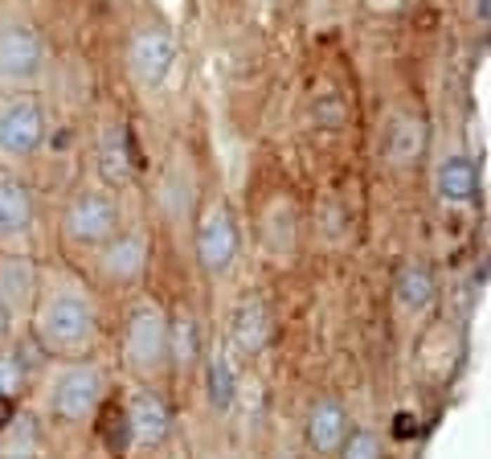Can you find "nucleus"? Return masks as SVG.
I'll return each instance as SVG.
<instances>
[{
    "label": "nucleus",
    "mask_w": 491,
    "mask_h": 459,
    "mask_svg": "<svg viewBox=\"0 0 491 459\" xmlns=\"http://www.w3.org/2000/svg\"><path fill=\"white\" fill-rule=\"evenodd\" d=\"M164 340H168V328H164L160 312H136L131 320V328H127V357L143 369H152V365H160L164 357Z\"/></svg>",
    "instance_id": "nucleus-8"
},
{
    "label": "nucleus",
    "mask_w": 491,
    "mask_h": 459,
    "mask_svg": "<svg viewBox=\"0 0 491 459\" xmlns=\"http://www.w3.org/2000/svg\"><path fill=\"white\" fill-rule=\"evenodd\" d=\"M115 205L107 201V197H78L70 205V214H66V230H70V238H82V242H103L111 230H115Z\"/></svg>",
    "instance_id": "nucleus-6"
},
{
    "label": "nucleus",
    "mask_w": 491,
    "mask_h": 459,
    "mask_svg": "<svg viewBox=\"0 0 491 459\" xmlns=\"http://www.w3.org/2000/svg\"><path fill=\"white\" fill-rule=\"evenodd\" d=\"M41 70V37L33 29H4L0 33V78L29 82Z\"/></svg>",
    "instance_id": "nucleus-4"
},
{
    "label": "nucleus",
    "mask_w": 491,
    "mask_h": 459,
    "mask_svg": "<svg viewBox=\"0 0 491 459\" xmlns=\"http://www.w3.org/2000/svg\"><path fill=\"white\" fill-rule=\"evenodd\" d=\"M237 250V234H234V221L225 218L221 209H213L205 214L201 221V230H197V254H201V263L209 266V271H221V266H230Z\"/></svg>",
    "instance_id": "nucleus-7"
},
{
    "label": "nucleus",
    "mask_w": 491,
    "mask_h": 459,
    "mask_svg": "<svg viewBox=\"0 0 491 459\" xmlns=\"http://www.w3.org/2000/svg\"><path fill=\"white\" fill-rule=\"evenodd\" d=\"M41 136H46V123L33 103H8L0 111V152L4 156H29L41 144Z\"/></svg>",
    "instance_id": "nucleus-2"
},
{
    "label": "nucleus",
    "mask_w": 491,
    "mask_h": 459,
    "mask_svg": "<svg viewBox=\"0 0 491 459\" xmlns=\"http://www.w3.org/2000/svg\"><path fill=\"white\" fill-rule=\"evenodd\" d=\"M270 337V312L262 299H246L237 308V320H234V340L246 349V353H258Z\"/></svg>",
    "instance_id": "nucleus-11"
},
{
    "label": "nucleus",
    "mask_w": 491,
    "mask_h": 459,
    "mask_svg": "<svg viewBox=\"0 0 491 459\" xmlns=\"http://www.w3.org/2000/svg\"><path fill=\"white\" fill-rule=\"evenodd\" d=\"M475 185H479V172L467 156H450L443 169H438V197L450 201V205H463L475 197Z\"/></svg>",
    "instance_id": "nucleus-10"
},
{
    "label": "nucleus",
    "mask_w": 491,
    "mask_h": 459,
    "mask_svg": "<svg viewBox=\"0 0 491 459\" xmlns=\"http://www.w3.org/2000/svg\"><path fill=\"white\" fill-rule=\"evenodd\" d=\"M344 459H381V443H377L373 431H356L344 443Z\"/></svg>",
    "instance_id": "nucleus-20"
},
{
    "label": "nucleus",
    "mask_w": 491,
    "mask_h": 459,
    "mask_svg": "<svg viewBox=\"0 0 491 459\" xmlns=\"http://www.w3.org/2000/svg\"><path fill=\"white\" fill-rule=\"evenodd\" d=\"M172 58H176V46H172V37L164 29H143V33H136V41H131V70H136V78H140L143 86L164 82L168 70H172Z\"/></svg>",
    "instance_id": "nucleus-3"
},
{
    "label": "nucleus",
    "mask_w": 491,
    "mask_h": 459,
    "mask_svg": "<svg viewBox=\"0 0 491 459\" xmlns=\"http://www.w3.org/2000/svg\"><path fill=\"white\" fill-rule=\"evenodd\" d=\"M475 17H479V21H487V17H491V4H487V0H475Z\"/></svg>",
    "instance_id": "nucleus-23"
},
{
    "label": "nucleus",
    "mask_w": 491,
    "mask_h": 459,
    "mask_svg": "<svg viewBox=\"0 0 491 459\" xmlns=\"http://www.w3.org/2000/svg\"><path fill=\"white\" fill-rule=\"evenodd\" d=\"M307 439L315 451H336L340 439H344V410L336 402H320L311 410V422H307Z\"/></svg>",
    "instance_id": "nucleus-12"
},
{
    "label": "nucleus",
    "mask_w": 491,
    "mask_h": 459,
    "mask_svg": "<svg viewBox=\"0 0 491 459\" xmlns=\"http://www.w3.org/2000/svg\"><path fill=\"white\" fill-rule=\"evenodd\" d=\"M41 337L49 344H58V349H74V344H82V340H91V328H94V312L91 304L82 299V295H53L46 308H41Z\"/></svg>",
    "instance_id": "nucleus-1"
},
{
    "label": "nucleus",
    "mask_w": 491,
    "mask_h": 459,
    "mask_svg": "<svg viewBox=\"0 0 491 459\" xmlns=\"http://www.w3.org/2000/svg\"><path fill=\"white\" fill-rule=\"evenodd\" d=\"M33 214V201L21 185H0V234H13L21 230Z\"/></svg>",
    "instance_id": "nucleus-15"
},
{
    "label": "nucleus",
    "mask_w": 491,
    "mask_h": 459,
    "mask_svg": "<svg viewBox=\"0 0 491 459\" xmlns=\"http://www.w3.org/2000/svg\"><path fill=\"white\" fill-rule=\"evenodd\" d=\"M8 418V398H0V422Z\"/></svg>",
    "instance_id": "nucleus-24"
},
{
    "label": "nucleus",
    "mask_w": 491,
    "mask_h": 459,
    "mask_svg": "<svg viewBox=\"0 0 491 459\" xmlns=\"http://www.w3.org/2000/svg\"><path fill=\"white\" fill-rule=\"evenodd\" d=\"M143 263H148L143 238H123V242H115V250L107 254V275H111V279H136L143 271Z\"/></svg>",
    "instance_id": "nucleus-14"
},
{
    "label": "nucleus",
    "mask_w": 491,
    "mask_h": 459,
    "mask_svg": "<svg viewBox=\"0 0 491 459\" xmlns=\"http://www.w3.org/2000/svg\"><path fill=\"white\" fill-rule=\"evenodd\" d=\"M418 435V418L414 414H398V439H410Z\"/></svg>",
    "instance_id": "nucleus-22"
},
{
    "label": "nucleus",
    "mask_w": 491,
    "mask_h": 459,
    "mask_svg": "<svg viewBox=\"0 0 491 459\" xmlns=\"http://www.w3.org/2000/svg\"><path fill=\"white\" fill-rule=\"evenodd\" d=\"M237 394V382H234V369H230V361L225 357H217V361L209 365V398L217 410H225L230 402H234Z\"/></svg>",
    "instance_id": "nucleus-17"
},
{
    "label": "nucleus",
    "mask_w": 491,
    "mask_h": 459,
    "mask_svg": "<svg viewBox=\"0 0 491 459\" xmlns=\"http://www.w3.org/2000/svg\"><path fill=\"white\" fill-rule=\"evenodd\" d=\"M127 427H131V439H140L148 447H156L168 439V427H172V418L164 410V402L156 394H148L140 389L136 398H131V406H127Z\"/></svg>",
    "instance_id": "nucleus-9"
},
{
    "label": "nucleus",
    "mask_w": 491,
    "mask_h": 459,
    "mask_svg": "<svg viewBox=\"0 0 491 459\" xmlns=\"http://www.w3.org/2000/svg\"><path fill=\"white\" fill-rule=\"evenodd\" d=\"M0 337H4V304H0Z\"/></svg>",
    "instance_id": "nucleus-25"
},
{
    "label": "nucleus",
    "mask_w": 491,
    "mask_h": 459,
    "mask_svg": "<svg viewBox=\"0 0 491 459\" xmlns=\"http://www.w3.org/2000/svg\"><path fill=\"white\" fill-rule=\"evenodd\" d=\"M103 439H107V447H111V455H123L127 451V443H131V427H127V414H107V422H103Z\"/></svg>",
    "instance_id": "nucleus-19"
},
{
    "label": "nucleus",
    "mask_w": 491,
    "mask_h": 459,
    "mask_svg": "<svg viewBox=\"0 0 491 459\" xmlns=\"http://www.w3.org/2000/svg\"><path fill=\"white\" fill-rule=\"evenodd\" d=\"M418 152H421V123L398 119V127H393V144H389V156H393L398 164H405V160H414Z\"/></svg>",
    "instance_id": "nucleus-18"
},
{
    "label": "nucleus",
    "mask_w": 491,
    "mask_h": 459,
    "mask_svg": "<svg viewBox=\"0 0 491 459\" xmlns=\"http://www.w3.org/2000/svg\"><path fill=\"white\" fill-rule=\"evenodd\" d=\"M17 386H21V369L13 361H0V398H13Z\"/></svg>",
    "instance_id": "nucleus-21"
},
{
    "label": "nucleus",
    "mask_w": 491,
    "mask_h": 459,
    "mask_svg": "<svg viewBox=\"0 0 491 459\" xmlns=\"http://www.w3.org/2000/svg\"><path fill=\"white\" fill-rule=\"evenodd\" d=\"M103 172L111 181H123L131 172V156H127V131L123 127H107L103 131Z\"/></svg>",
    "instance_id": "nucleus-16"
},
{
    "label": "nucleus",
    "mask_w": 491,
    "mask_h": 459,
    "mask_svg": "<svg viewBox=\"0 0 491 459\" xmlns=\"http://www.w3.org/2000/svg\"><path fill=\"white\" fill-rule=\"evenodd\" d=\"M98 394H103L98 373L78 365V369L58 377V386H53V410L62 414V418H86L98 406Z\"/></svg>",
    "instance_id": "nucleus-5"
},
{
    "label": "nucleus",
    "mask_w": 491,
    "mask_h": 459,
    "mask_svg": "<svg viewBox=\"0 0 491 459\" xmlns=\"http://www.w3.org/2000/svg\"><path fill=\"white\" fill-rule=\"evenodd\" d=\"M430 299H434V275L421 263H410L398 275V304L410 308V312H421Z\"/></svg>",
    "instance_id": "nucleus-13"
}]
</instances>
